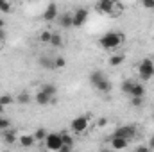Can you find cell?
<instances>
[{"label": "cell", "instance_id": "11", "mask_svg": "<svg viewBox=\"0 0 154 152\" xmlns=\"http://www.w3.org/2000/svg\"><path fill=\"white\" fill-rule=\"evenodd\" d=\"M18 143L23 149H31V147L36 145V138H34V134H20L18 136Z\"/></svg>", "mask_w": 154, "mask_h": 152}, {"label": "cell", "instance_id": "29", "mask_svg": "<svg viewBox=\"0 0 154 152\" xmlns=\"http://www.w3.org/2000/svg\"><path fill=\"white\" fill-rule=\"evenodd\" d=\"M0 11H2V13H11V11H13V4H11L9 0H5V2L0 5Z\"/></svg>", "mask_w": 154, "mask_h": 152}, {"label": "cell", "instance_id": "3", "mask_svg": "<svg viewBox=\"0 0 154 152\" xmlns=\"http://www.w3.org/2000/svg\"><path fill=\"white\" fill-rule=\"evenodd\" d=\"M90 125H91V120H90V116H86V114H81V116H75L72 122H70V129H72V132L74 134H84L88 129H90Z\"/></svg>", "mask_w": 154, "mask_h": 152}, {"label": "cell", "instance_id": "38", "mask_svg": "<svg viewBox=\"0 0 154 152\" xmlns=\"http://www.w3.org/2000/svg\"><path fill=\"white\" fill-rule=\"evenodd\" d=\"M152 118H154V116H152Z\"/></svg>", "mask_w": 154, "mask_h": 152}, {"label": "cell", "instance_id": "36", "mask_svg": "<svg viewBox=\"0 0 154 152\" xmlns=\"http://www.w3.org/2000/svg\"><path fill=\"white\" fill-rule=\"evenodd\" d=\"M111 2H113V4H118V2H122V0H111Z\"/></svg>", "mask_w": 154, "mask_h": 152}, {"label": "cell", "instance_id": "10", "mask_svg": "<svg viewBox=\"0 0 154 152\" xmlns=\"http://www.w3.org/2000/svg\"><path fill=\"white\" fill-rule=\"evenodd\" d=\"M129 143H131V141L125 140V138H122V136H111V138H109V145H111V149H115V150L127 149Z\"/></svg>", "mask_w": 154, "mask_h": 152}, {"label": "cell", "instance_id": "13", "mask_svg": "<svg viewBox=\"0 0 154 152\" xmlns=\"http://www.w3.org/2000/svg\"><path fill=\"white\" fill-rule=\"evenodd\" d=\"M2 136H4V141L7 143V145H13V143H16L18 141V134H16V131L14 129H5L4 132H2Z\"/></svg>", "mask_w": 154, "mask_h": 152}, {"label": "cell", "instance_id": "34", "mask_svg": "<svg viewBox=\"0 0 154 152\" xmlns=\"http://www.w3.org/2000/svg\"><path fill=\"white\" fill-rule=\"evenodd\" d=\"M0 29H5V20L0 18Z\"/></svg>", "mask_w": 154, "mask_h": 152}, {"label": "cell", "instance_id": "5", "mask_svg": "<svg viewBox=\"0 0 154 152\" xmlns=\"http://www.w3.org/2000/svg\"><path fill=\"white\" fill-rule=\"evenodd\" d=\"M43 141H45V149H47V150L59 152V149L63 147L61 132H48V134H47V138H45Z\"/></svg>", "mask_w": 154, "mask_h": 152}, {"label": "cell", "instance_id": "8", "mask_svg": "<svg viewBox=\"0 0 154 152\" xmlns=\"http://www.w3.org/2000/svg\"><path fill=\"white\" fill-rule=\"evenodd\" d=\"M97 11L99 13H102V14H109V16H113V13H115V4L111 2V0H97Z\"/></svg>", "mask_w": 154, "mask_h": 152}, {"label": "cell", "instance_id": "22", "mask_svg": "<svg viewBox=\"0 0 154 152\" xmlns=\"http://www.w3.org/2000/svg\"><path fill=\"white\" fill-rule=\"evenodd\" d=\"M61 138H63V145H68V147H74V136L70 134V132H66V131H63L61 132Z\"/></svg>", "mask_w": 154, "mask_h": 152}, {"label": "cell", "instance_id": "4", "mask_svg": "<svg viewBox=\"0 0 154 152\" xmlns=\"http://www.w3.org/2000/svg\"><path fill=\"white\" fill-rule=\"evenodd\" d=\"M138 77L142 79V81H151L154 77V61L152 59H149V57H145V59H142L140 63H138Z\"/></svg>", "mask_w": 154, "mask_h": 152}, {"label": "cell", "instance_id": "1", "mask_svg": "<svg viewBox=\"0 0 154 152\" xmlns=\"http://www.w3.org/2000/svg\"><path fill=\"white\" fill-rule=\"evenodd\" d=\"M124 32H118V31H109L106 34H102V38L99 39V45L106 50H116L122 43H124Z\"/></svg>", "mask_w": 154, "mask_h": 152}, {"label": "cell", "instance_id": "16", "mask_svg": "<svg viewBox=\"0 0 154 152\" xmlns=\"http://www.w3.org/2000/svg\"><path fill=\"white\" fill-rule=\"evenodd\" d=\"M124 61H125V56L122 52H115V54L109 56V61L108 63H109V66H120Z\"/></svg>", "mask_w": 154, "mask_h": 152}, {"label": "cell", "instance_id": "12", "mask_svg": "<svg viewBox=\"0 0 154 152\" xmlns=\"http://www.w3.org/2000/svg\"><path fill=\"white\" fill-rule=\"evenodd\" d=\"M34 100L38 102L39 106H48V104L54 102V97H50L48 93H45L43 90H39V91H36V95H34Z\"/></svg>", "mask_w": 154, "mask_h": 152}, {"label": "cell", "instance_id": "26", "mask_svg": "<svg viewBox=\"0 0 154 152\" xmlns=\"http://www.w3.org/2000/svg\"><path fill=\"white\" fill-rule=\"evenodd\" d=\"M52 34H54V32H50V31H41V32H39V41H41V43H50Z\"/></svg>", "mask_w": 154, "mask_h": 152}, {"label": "cell", "instance_id": "37", "mask_svg": "<svg viewBox=\"0 0 154 152\" xmlns=\"http://www.w3.org/2000/svg\"><path fill=\"white\" fill-rule=\"evenodd\" d=\"M4 2H5V0H0V5H2V4H4Z\"/></svg>", "mask_w": 154, "mask_h": 152}, {"label": "cell", "instance_id": "24", "mask_svg": "<svg viewBox=\"0 0 154 152\" xmlns=\"http://www.w3.org/2000/svg\"><path fill=\"white\" fill-rule=\"evenodd\" d=\"M13 102H14L13 95H9V93H2V95H0V104H2V106H9V104H13Z\"/></svg>", "mask_w": 154, "mask_h": 152}, {"label": "cell", "instance_id": "19", "mask_svg": "<svg viewBox=\"0 0 154 152\" xmlns=\"http://www.w3.org/2000/svg\"><path fill=\"white\" fill-rule=\"evenodd\" d=\"M39 90H43V91H45V93H48L50 97H56V95H57V88H56V84H50V82L43 84Z\"/></svg>", "mask_w": 154, "mask_h": 152}, {"label": "cell", "instance_id": "31", "mask_svg": "<svg viewBox=\"0 0 154 152\" xmlns=\"http://www.w3.org/2000/svg\"><path fill=\"white\" fill-rule=\"evenodd\" d=\"M134 150H136V152H147V150H149V145H140V147H136Z\"/></svg>", "mask_w": 154, "mask_h": 152}, {"label": "cell", "instance_id": "6", "mask_svg": "<svg viewBox=\"0 0 154 152\" xmlns=\"http://www.w3.org/2000/svg\"><path fill=\"white\" fill-rule=\"evenodd\" d=\"M113 136H122V138H125V140H134L136 136H138V127L136 125H120V127H116V131L113 132Z\"/></svg>", "mask_w": 154, "mask_h": 152}, {"label": "cell", "instance_id": "33", "mask_svg": "<svg viewBox=\"0 0 154 152\" xmlns=\"http://www.w3.org/2000/svg\"><path fill=\"white\" fill-rule=\"evenodd\" d=\"M149 150H154V136L149 140Z\"/></svg>", "mask_w": 154, "mask_h": 152}, {"label": "cell", "instance_id": "18", "mask_svg": "<svg viewBox=\"0 0 154 152\" xmlns=\"http://www.w3.org/2000/svg\"><path fill=\"white\" fill-rule=\"evenodd\" d=\"M134 79H125L124 82H122V91L125 93V95H131V90H133V86H134Z\"/></svg>", "mask_w": 154, "mask_h": 152}, {"label": "cell", "instance_id": "14", "mask_svg": "<svg viewBox=\"0 0 154 152\" xmlns=\"http://www.w3.org/2000/svg\"><path fill=\"white\" fill-rule=\"evenodd\" d=\"M59 25H61L63 29L74 27V16H72V13H63V14L59 16Z\"/></svg>", "mask_w": 154, "mask_h": 152}, {"label": "cell", "instance_id": "15", "mask_svg": "<svg viewBox=\"0 0 154 152\" xmlns=\"http://www.w3.org/2000/svg\"><path fill=\"white\" fill-rule=\"evenodd\" d=\"M39 66H41V68H47V70H56L54 57H50V56H41V57H39Z\"/></svg>", "mask_w": 154, "mask_h": 152}, {"label": "cell", "instance_id": "35", "mask_svg": "<svg viewBox=\"0 0 154 152\" xmlns=\"http://www.w3.org/2000/svg\"><path fill=\"white\" fill-rule=\"evenodd\" d=\"M4 109H5V106H2V104H0V114L4 113Z\"/></svg>", "mask_w": 154, "mask_h": 152}, {"label": "cell", "instance_id": "17", "mask_svg": "<svg viewBox=\"0 0 154 152\" xmlns=\"http://www.w3.org/2000/svg\"><path fill=\"white\" fill-rule=\"evenodd\" d=\"M143 95H145V86L136 81L134 86H133V90H131V95L129 97H143Z\"/></svg>", "mask_w": 154, "mask_h": 152}, {"label": "cell", "instance_id": "23", "mask_svg": "<svg viewBox=\"0 0 154 152\" xmlns=\"http://www.w3.org/2000/svg\"><path fill=\"white\" fill-rule=\"evenodd\" d=\"M32 134H34V138H36V141H43V140L47 138V134H48V132H47V129H43V127H39V129H36V131L32 132Z\"/></svg>", "mask_w": 154, "mask_h": 152}, {"label": "cell", "instance_id": "30", "mask_svg": "<svg viewBox=\"0 0 154 152\" xmlns=\"http://www.w3.org/2000/svg\"><path fill=\"white\" fill-rule=\"evenodd\" d=\"M142 5L145 9H154V0H142Z\"/></svg>", "mask_w": 154, "mask_h": 152}, {"label": "cell", "instance_id": "25", "mask_svg": "<svg viewBox=\"0 0 154 152\" xmlns=\"http://www.w3.org/2000/svg\"><path fill=\"white\" fill-rule=\"evenodd\" d=\"M54 65H56V70L65 68V66H66V59H65L63 56H56V57H54Z\"/></svg>", "mask_w": 154, "mask_h": 152}, {"label": "cell", "instance_id": "9", "mask_svg": "<svg viewBox=\"0 0 154 152\" xmlns=\"http://www.w3.org/2000/svg\"><path fill=\"white\" fill-rule=\"evenodd\" d=\"M57 16H59L57 5H56L54 2H50V4L45 7V11H43V20H45V22H54V20H57Z\"/></svg>", "mask_w": 154, "mask_h": 152}, {"label": "cell", "instance_id": "20", "mask_svg": "<svg viewBox=\"0 0 154 152\" xmlns=\"http://www.w3.org/2000/svg\"><path fill=\"white\" fill-rule=\"evenodd\" d=\"M48 45H52V47H56V48H61L63 45H65V41H63V38L57 34V32H54L52 34V39H50V43Z\"/></svg>", "mask_w": 154, "mask_h": 152}, {"label": "cell", "instance_id": "2", "mask_svg": "<svg viewBox=\"0 0 154 152\" xmlns=\"http://www.w3.org/2000/svg\"><path fill=\"white\" fill-rule=\"evenodd\" d=\"M90 82H91V86L97 90V91H100V93H109L111 91V81L108 79V75L102 72V70H95V72H91L90 74Z\"/></svg>", "mask_w": 154, "mask_h": 152}, {"label": "cell", "instance_id": "28", "mask_svg": "<svg viewBox=\"0 0 154 152\" xmlns=\"http://www.w3.org/2000/svg\"><path fill=\"white\" fill-rule=\"evenodd\" d=\"M131 106L142 108V106H143V97H131Z\"/></svg>", "mask_w": 154, "mask_h": 152}, {"label": "cell", "instance_id": "7", "mask_svg": "<svg viewBox=\"0 0 154 152\" xmlns=\"http://www.w3.org/2000/svg\"><path fill=\"white\" fill-rule=\"evenodd\" d=\"M72 16H74V27H82L86 23V20H88V9L79 7L72 13Z\"/></svg>", "mask_w": 154, "mask_h": 152}, {"label": "cell", "instance_id": "32", "mask_svg": "<svg viewBox=\"0 0 154 152\" xmlns=\"http://www.w3.org/2000/svg\"><path fill=\"white\" fill-rule=\"evenodd\" d=\"M4 41H5V29H0V47Z\"/></svg>", "mask_w": 154, "mask_h": 152}, {"label": "cell", "instance_id": "27", "mask_svg": "<svg viewBox=\"0 0 154 152\" xmlns=\"http://www.w3.org/2000/svg\"><path fill=\"white\" fill-rule=\"evenodd\" d=\"M11 127V120L9 118H4L2 114H0V134L5 131V129H9Z\"/></svg>", "mask_w": 154, "mask_h": 152}, {"label": "cell", "instance_id": "21", "mask_svg": "<svg viewBox=\"0 0 154 152\" xmlns=\"http://www.w3.org/2000/svg\"><path fill=\"white\" fill-rule=\"evenodd\" d=\"M31 99H32V97H31V93H29V91H22V93L16 97V102H18V104H29V102H31Z\"/></svg>", "mask_w": 154, "mask_h": 152}]
</instances>
